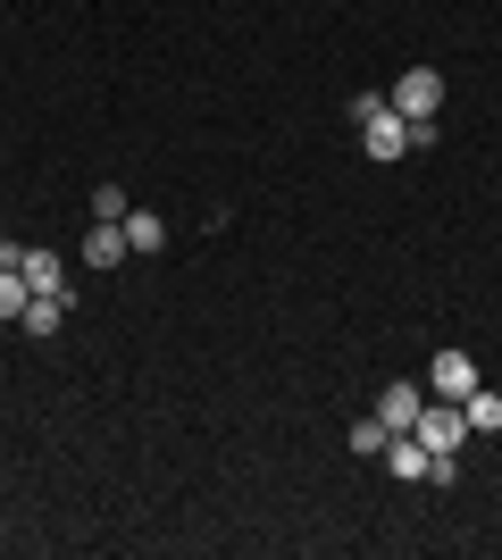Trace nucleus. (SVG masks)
<instances>
[{
  "mask_svg": "<svg viewBox=\"0 0 502 560\" xmlns=\"http://www.w3.org/2000/svg\"><path fill=\"white\" fill-rule=\"evenodd\" d=\"M428 444H419V435H385V477H402V486H419V477H428Z\"/></svg>",
  "mask_w": 502,
  "mask_h": 560,
  "instance_id": "nucleus-5",
  "label": "nucleus"
},
{
  "mask_svg": "<svg viewBox=\"0 0 502 560\" xmlns=\"http://www.w3.org/2000/svg\"><path fill=\"white\" fill-rule=\"evenodd\" d=\"M352 452H360V460H377V452H385V419H377V410L352 427Z\"/></svg>",
  "mask_w": 502,
  "mask_h": 560,
  "instance_id": "nucleus-12",
  "label": "nucleus"
},
{
  "mask_svg": "<svg viewBox=\"0 0 502 560\" xmlns=\"http://www.w3.org/2000/svg\"><path fill=\"white\" fill-rule=\"evenodd\" d=\"M126 252H135V259L167 252V218L160 210H126Z\"/></svg>",
  "mask_w": 502,
  "mask_h": 560,
  "instance_id": "nucleus-8",
  "label": "nucleus"
},
{
  "mask_svg": "<svg viewBox=\"0 0 502 560\" xmlns=\"http://www.w3.org/2000/svg\"><path fill=\"white\" fill-rule=\"evenodd\" d=\"M25 302H34V284H25L9 259H0V318H25Z\"/></svg>",
  "mask_w": 502,
  "mask_h": 560,
  "instance_id": "nucleus-11",
  "label": "nucleus"
},
{
  "mask_svg": "<svg viewBox=\"0 0 502 560\" xmlns=\"http://www.w3.org/2000/svg\"><path fill=\"white\" fill-rule=\"evenodd\" d=\"M419 401H428V385H385V401H377L385 435H410V419H419Z\"/></svg>",
  "mask_w": 502,
  "mask_h": 560,
  "instance_id": "nucleus-6",
  "label": "nucleus"
},
{
  "mask_svg": "<svg viewBox=\"0 0 502 560\" xmlns=\"http://www.w3.org/2000/svg\"><path fill=\"white\" fill-rule=\"evenodd\" d=\"M126 259H135L126 252V226H93L84 234V268H126Z\"/></svg>",
  "mask_w": 502,
  "mask_h": 560,
  "instance_id": "nucleus-9",
  "label": "nucleus"
},
{
  "mask_svg": "<svg viewBox=\"0 0 502 560\" xmlns=\"http://www.w3.org/2000/svg\"><path fill=\"white\" fill-rule=\"evenodd\" d=\"M360 151H369V160H377V167H394V160H402V151H410V117L394 109V101H385V109L369 117V126H360Z\"/></svg>",
  "mask_w": 502,
  "mask_h": 560,
  "instance_id": "nucleus-2",
  "label": "nucleus"
},
{
  "mask_svg": "<svg viewBox=\"0 0 502 560\" xmlns=\"http://www.w3.org/2000/svg\"><path fill=\"white\" fill-rule=\"evenodd\" d=\"M93 226H126V192H118V185L93 192Z\"/></svg>",
  "mask_w": 502,
  "mask_h": 560,
  "instance_id": "nucleus-13",
  "label": "nucleus"
},
{
  "mask_svg": "<svg viewBox=\"0 0 502 560\" xmlns=\"http://www.w3.org/2000/svg\"><path fill=\"white\" fill-rule=\"evenodd\" d=\"M460 410H469V435H502V394L469 385V394H460Z\"/></svg>",
  "mask_w": 502,
  "mask_h": 560,
  "instance_id": "nucleus-10",
  "label": "nucleus"
},
{
  "mask_svg": "<svg viewBox=\"0 0 502 560\" xmlns=\"http://www.w3.org/2000/svg\"><path fill=\"white\" fill-rule=\"evenodd\" d=\"M435 101H444V75H435V68H402V84H394V109H402L410 126H428Z\"/></svg>",
  "mask_w": 502,
  "mask_h": 560,
  "instance_id": "nucleus-3",
  "label": "nucleus"
},
{
  "mask_svg": "<svg viewBox=\"0 0 502 560\" xmlns=\"http://www.w3.org/2000/svg\"><path fill=\"white\" fill-rule=\"evenodd\" d=\"M469 385H478V360H469V351H435V369H428V394H435V401H460Z\"/></svg>",
  "mask_w": 502,
  "mask_h": 560,
  "instance_id": "nucleus-4",
  "label": "nucleus"
},
{
  "mask_svg": "<svg viewBox=\"0 0 502 560\" xmlns=\"http://www.w3.org/2000/svg\"><path fill=\"white\" fill-rule=\"evenodd\" d=\"M9 252H17V243H9V234H0V259H9Z\"/></svg>",
  "mask_w": 502,
  "mask_h": 560,
  "instance_id": "nucleus-14",
  "label": "nucleus"
},
{
  "mask_svg": "<svg viewBox=\"0 0 502 560\" xmlns=\"http://www.w3.org/2000/svg\"><path fill=\"white\" fill-rule=\"evenodd\" d=\"M9 268H17L34 293H59V302H68V277H59V259H50V252H9Z\"/></svg>",
  "mask_w": 502,
  "mask_h": 560,
  "instance_id": "nucleus-7",
  "label": "nucleus"
},
{
  "mask_svg": "<svg viewBox=\"0 0 502 560\" xmlns=\"http://www.w3.org/2000/svg\"><path fill=\"white\" fill-rule=\"evenodd\" d=\"M410 435L428 444V460H460V444H469V410L460 401H419V419H410Z\"/></svg>",
  "mask_w": 502,
  "mask_h": 560,
  "instance_id": "nucleus-1",
  "label": "nucleus"
}]
</instances>
